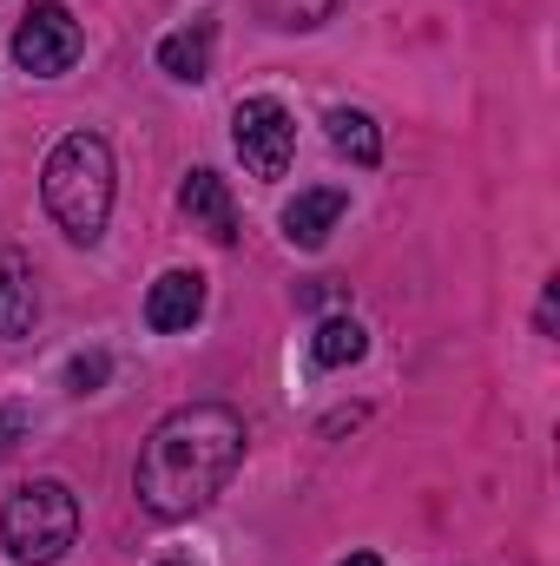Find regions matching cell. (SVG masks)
I'll use <instances>...</instances> for the list:
<instances>
[{
    "mask_svg": "<svg viewBox=\"0 0 560 566\" xmlns=\"http://www.w3.org/2000/svg\"><path fill=\"white\" fill-rule=\"evenodd\" d=\"M245 461V422L225 402H185L145 434L133 488L139 507L158 521H185L225 494V481Z\"/></svg>",
    "mask_w": 560,
    "mask_h": 566,
    "instance_id": "obj_1",
    "label": "cell"
},
{
    "mask_svg": "<svg viewBox=\"0 0 560 566\" xmlns=\"http://www.w3.org/2000/svg\"><path fill=\"white\" fill-rule=\"evenodd\" d=\"M40 198L73 244H100L113 218V151L100 133H66L40 165Z\"/></svg>",
    "mask_w": 560,
    "mask_h": 566,
    "instance_id": "obj_2",
    "label": "cell"
},
{
    "mask_svg": "<svg viewBox=\"0 0 560 566\" xmlns=\"http://www.w3.org/2000/svg\"><path fill=\"white\" fill-rule=\"evenodd\" d=\"M80 534V501L66 481H27L13 488L7 514H0V541L20 566H53Z\"/></svg>",
    "mask_w": 560,
    "mask_h": 566,
    "instance_id": "obj_3",
    "label": "cell"
},
{
    "mask_svg": "<svg viewBox=\"0 0 560 566\" xmlns=\"http://www.w3.org/2000/svg\"><path fill=\"white\" fill-rule=\"evenodd\" d=\"M80 20L60 7V0H33L13 27V60L33 73V80H60L73 60H80Z\"/></svg>",
    "mask_w": 560,
    "mask_h": 566,
    "instance_id": "obj_4",
    "label": "cell"
},
{
    "mask_svg": "<svg viewBox=\"0 0 560 566\" xmlns=\"http://www.w3.org/2000/svg\"><path fill=\"white\" fill-rule=\"evenodd\" d=\"M231 145H238V158H245L251 178H283L290 158H297V119L283 113L278 99H238Z\"/></svg>",
    "mask_w": 560,
    "mask_h": 566,
    "instance_id": "obj_5",
    "label": "cell"
},
{
    "mask_svg": "<svg viewBox=\"0 0 560 566\" xmlns=\"http://www.w3.org/2000/svg\"><path fill=\"white\" fill-rule=\"evenodd\" d=\"M343 211H350V198H343L336 185H310V191H297V198L283 205V238H290L297 251H323Z\"/></svg>",
    "mask_w": 560,
    "mask_h": 566,
    "instance_id": "obj_6",
    "label": "cell"
},
{
    "mask_svg": "<svg viewBox=\"0 0 560 566\" xmlns=\"http://www.w3.org/2000/svg\"><path fill=\"white\" fill-rule=\"evenodd\" d=\"M178 205H185V218H191L211 244H238V205H231V191H225L218 171H191V178L178 185Z\"/></svg>",
    "mask_w": 560,
    "mask_h": 566,
    "instance_id": "obj_7",
    "label": "cell"
},
{
    "mask_svg": "<svg viewBox=\"0 0 560 566\" xmlns=\"http://www.w3.org/2000/svg\"><path fill=\"white\" fill-rule=\"evenodd\" d=\"M198 316H205V277H198V271H165V277L152 283L145 323H152L158 336H178V329H191Z\"/></svg>",
    "mask_w": 560,
    "mask_h": 566,
    "instance_id": "obj_8",
    "label": "cell"
},
{
    "mask_svg": "<svg viewBox=\"0 0 560 566\" xmlns=\"http://www.w3.org/2000/svg\"><path fill=\"white\" fill-rule=\"evenodd\" d=\"M40 316V290H33V264L20 251H0V336H27Z\"/></svg>",
    "mask_w": 560,
    "mask_h": 566,
    "instance_id": "obj_9",
    "label": "cell"
},
{
    "mask_svg": "<svg viewBox=\"0 0 560 566\" xmlns=\"http://www.w3.org/2000/svg\"><path fill=\"white\" fill-rule=\"evenodd\" d=\"M323 126H330V145H336L350 165H363V171H370V165L383 158V133H376V119H370V113H356V106H336Z\"/></svg>",
    "mask_w": 560,
    "mask_h": 566,
    "instance_id": "obj_10",
    "label": "cell"
},
{
    "mask_svg": "<svg viewBox=\"0 0 560 566\" xmlns=\"http://www.w3.org/2000/svg\"><path fill=\"white\" fill-rule=\"evenodd\" d=\"M158 66L172 80H205L211 73V27H185V33L158 40Z\"/></svg>",
    "mask_w": 560,
    "mask_h": 566,
    "instance_id": "obj_11",
    "label": "cell"
},
{
    "mask_svg": "<svg viewBox=\"0 0 560 566\" xmlns=\"http://www.w3.org/2000/svg\"><path fill=\"white\" fill-rule=\"evenodd\" d=\"M363 349H370V336H363V323H356V316H330V323H317V336H310V356H317L323 369L363 363Z\"/></svg>",
    "mask_w": 560,
    "mask_h": 566,
    "instance_id": "obj_12",
    "label": "cell"
},
{
    "mask_svg": "<svg viewBox=\"0 0 560 566\" xmlns=\"http://www.w3.org/2000/svg\"><path fill=\"white\" fill-rule=\"evenodd\" d=\"M330 13H336V0H265V20L271 27H297V33L303 27H323Z\"/></svg>",
    "mask_w": 560,
    "mask_h": 566,
    "instance_id": "obj_13",
    "label": "cell"
},
{
    "mask_svg": "<svg viewBox=\"0 0 560 566\" xmlns=\"http://www.w3.org/2000/svg\"><path fill=\"white\" fill-rule=\"evenodd\" d=\"M106 369H113V363H106L100 349H93V356H73V363H66V389H80V396H86V389H100V382H106Z\"/></svg>",
    "mask_w": 560,
    "mask_h": 566,
    "instance_id": "obj_14",
    "label": "cell"
},
{
    "mask_svg": "<svg viewBox=\"0 0 560 566\" xmlns=\"http://www.w3.org/2000/svg\"><path fill=\"white\" fill-rule=\"evenodd\" d=\"M20 422H27V416H20V409H7V416H0V454H7V448H13V434H20Z\"/></svg>",
    "mask_w": 560,
    "mask_h": 566,
    "instance_id": "obj_15",
    "label": "cell"
},
{
    "mask_svg": "<svg viewBox=\"0 0 560 566\" xmlns=\"http://www.w3.org/2000/svg\"><path fill=\"white\" fill-rule=\"evenodd\" d=\"M343 566H383V560H376V554H350Z\"/></svg>",
    "mask_w": 560,
    "mask_h": 566,
    "instance_id": "obj_16",
    "label": "cell"
},
{
    "mask_svg": "<svg viewBox=\"0 0 560 566\" xmlns=\"http://www.w3.org/2000/svg\"><path fill=\"white\" fill-rule=\"evenodd\" d=\"M165 566H178V560H165Z\"/></svg>",
    "mask_w": 560,
    "mask_h": 566,
    "instance_id": "obj_17",
    "label": "cell"
}]
</instances>
